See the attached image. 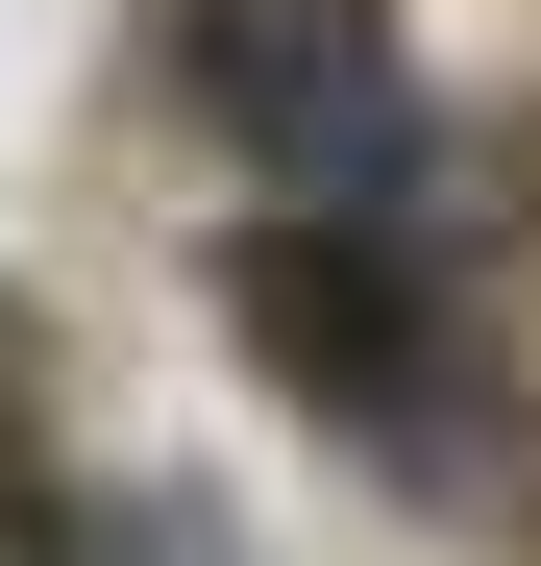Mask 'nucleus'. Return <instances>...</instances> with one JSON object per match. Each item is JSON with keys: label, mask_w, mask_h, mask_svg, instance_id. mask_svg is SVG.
<instances>
[{"label": "nucleus", "mask_w": 541, "mask_h": 566, "mask_svg": "<svg viewBox=\"0 0 541 566\" xmlns=\"http://www.w3.org/2000/svg\"><path fill=\"white\" fill-rule=\"evenodd\" d=\"M222 321H246V369L296 419H344L394 468V493H443V517H541V419H517V369L468 345V296H443L418 247H370V222H246L222 247Z\"/></svg>", "instance_id": "f257e3e1"}, {"label": "nucleus", "mask_w": 541, "mask_h": 566, "mask_svg": "<svg viewBox=\"0 0 541 566\" xmlns=\"http://www.w3.org/2000/svg\"><path fill=\"white\" fill-rule=\"evenodd\" d=\"M198 124L270 172V222H418V172H443V124H418V74L370 50V0H198Z\"/></svg>", "instance_id": "f03ea898"}, {"label": "nucleus", "mask_w": 541, "mask_h": 566, "mask_svg": "<svg viewBox=\"0 0 541 566\" xmlns=\"http://www.w3.org/2000/svg\"><path fill=\"white\" fill-rule=\"evenodd\" d=\"M25 566H246V517L148 468V493H99V517H74V542H25Z\"/></svg>", "instance_id": "7ed1b4c3"}]
</instances>
